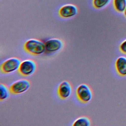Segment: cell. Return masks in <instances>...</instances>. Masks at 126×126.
I'll list each match as a JSON object with an SVG mask.
<instances>
[{
  "instance_id": "6da1fadb",
  "label": "cell",
  "mask_w": 126,
  "mask_h": 126,
  "mask_svg": "<svg viewBox=\"0 0 126 126\" xmlns=\"http://www.w3.org/2000/svg\"><path fill=\"white\" fill-rule=\"evenodd\" d=\"M24 50L33 56H39L45 52V43L37 39H29L24 44Z\"/></svg>"
},
{
  "instance_id": "7a4b0ae2",
  "label": "cell",
  "mask_w": 126,
  "mask_h": 126,
  "mask_svg": "<svg viewBox=\"0 0 126 126\" xmlns=\"http://www.w3.org/2000/svg\"><path fill=\"white\" fill-rule=\"evenodd\" d=\"M21 62L16 57L10 58L0 64V71L3 74H10L18 70Z\"/></svg>"
},
{
  "instance_id": "3957f363",
  "label": "cell",
  "mask_w": 126,
  "mask_h": 126,
  "mask_svg": "<svg viewBox=\"0 0 126 126\" xmlns=\"http://www.w3.org/2000/svg\"><path fill=\"white\" fill-rule=\"evenodd\" d=\"M76 95L77 99L83 103L90 102L93 97V93L90 87L86 84L79 85L76 90Z\"/></svg>"
},
{
  "instance_id": "277c9868",
  "label": "cell",
  "mask_w": 126,
  "mask_h": 126,
  "mask_svg": "<svg viewBox=\"0 0 126 126\" xmlns=\"http://www.w3.org/2000/svg\"><path fill=\"white\" fill-rule=\"evenodd\" d=\"M36 69V63L32 60L26 59L21 62L18 72L22 76H29L34 73Z\"/></svg>"
},
{
  "instance_id": "5b68a950",
  "label": "cell",
  "mask_w": 126,
  "mask_h": 126,
  "mask_svg": "<svg viewBox=\"0 0 126 126\" xmlns=\"http://www.w3.org/2000/svg\"><path fill=\"white\" fill-rule=\"evenodd\" d=\"M31 86L30 82L27 79H20L13 82L9 86L10 93L13 94H19L26 92Z\"/></svg>"
},
{
  "instance_id": "8992f818",
  "label": "cell",
  "mask_w": 126,
  "mask_h": 126,
  "mask_svg": "<svg viewBox=\"0 0 126 126\" xmlns=\"http://www.w3.org/2000/svg\"><path fill=\"white\" fill-rule=\"evenodd\" d=\"M59 15L63 19H68L76 16L78 13L77 6L72 4H66L61 6L59 10Z\"/></svg>"
},
{
  "instance_id": "52a82bcc",
  "label": "cell",
  "mask_w": 126,
  "mask_h": 126,
  "mask_svg": "<svg viewBox=\"0 0 126 126\" xmlns=\"http://www.w3.org/2000/svg\"><path fill=\"white\" fill-rule=\"evenodd\" d=\"M63 43L59 38H51L45 42V52L48 53H53L60 51L63 46Z\"/></svg>"
},
{
  "instance_id": "ba28073f",
  "label": "cell",
  "mask_w": 126,
  "mask_h": 126,
  "mask_svg": "<svg viewBox=\"0 0 126 126\" xmlns=\"http://www.w3.org/2000/svg\"><path fill=\"white\" fill-rule=\"evenodd\" d=\"M72 86L69 82L66 81L62 82L59 85L57 93L59 97L63 100L67 99L71 95Z\"/></svg>"
},
{
  "instance_id": "9c48e42d",
  "label": "cell",
  "mask_w": 126,
  "mask_h": 126,
  "mask_svg": "<svg viewBox=\"0 0 126 126\" xmlns=\"http://www.w3.org/2000/svg\"><path fill=\"white\" fill-rule=\"evenodd\" d=\"M115 68L117 72L120 76H126V57H119L115 63Z\"/></svg>"
},
{
  "instance_id": "30bf717a",
  "label": "cell",
  "mask_w": 126,
  "mask_h": 126,
  "mask_svg": "<svg viewBox=\"0 0 126 126\" xmlns=\"http://www.w3.org/2000/svg\"><path fill=\"white\" fill-rule=\"evenodd\" d=\"M91 125L90 119L85 116L78 118L75 120L72 124L73 126H89Z\"/></svg>"
},
{
  "instance_id": "8fae6325",
  "label": "cell",
  "mask_w": 126,
  "mask_h": 126,
  "mask_svg": "<svg viewBox=\"0 0 126 126\" xmlns=\"http://www.w3.org/2000/svg\"><path fill=\"white\" fill-rule=\"evenodd\" d=\"M113 6L118 12H124L126 8V0H113Z\"/></svg>"
},
{
  "instance_id": "7c38bea8",
  "label": "cell",
  "mask_w": 126,
  "mask_h": 126,
  "mask_svg": "<svg viewBox=\"0 0 126 126\" xmlns=\"http://www.w3.org/2000/svg\"><path fill=\"white\" fill-rule=\"evenodd\" d=\"M10 92L9 89L4 84H0V100L3 101L8 98Z\"/></svg>"
},
{
  "instance_id": "4fadbf2b",
  "label": "cell",
  "mask_w": 126,
  "mask_h": 126,
  "mask_svg": "<svg viewBox=\"0 0 126 126\" xmlns=\"http://www.w3.org/2000/svg\"><path fill=\"white\" fill-rule=\"evenodd\" d=\"M111 0H93V6L96 9H101L107 6Z\"/></svg>"
},
{
  "instance_id": "5bb4252c",
  "label": "cell",
  "mask_w": 126,
  "mask_h": 126,
  "mask_svg": "<svg viewBox=\"0 0 126 126\" xmlns=\"http://www.w3.org/2000/svg\"><path fill=\"white\" fill-rule=\"evenodd\" d=\"M120 50L123 53L126 54V39L122 42L120 44Z\"/></svg>"
},
{
  "instance_id": "9a60e30c",
  "label": "cell",
  "mask_w": 126,
  "mask_h": 126,
  "mask_svg": "<svg viewBox=\"0 0 126 126\" xmlns=\"http://www.w3.org/2000/svg\"><path fill=\"white\" fill-rule=\"evenodd\" d=\"M124 12V14H125V16L126 17V9H125V11Z\"/></svg>"
}]
</instances>
